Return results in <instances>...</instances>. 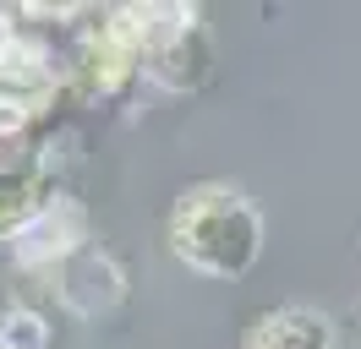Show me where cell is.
<instances>
[{
  "label": "cell",
  "instance_id": "2",
  "mask_svg": "<svg viewBox=\"0 0 361 349\" xmlns=\"http://www.w3.org/2000/svg\"><path fill=\"white\" fill-rule=\"evenodd\" d=\"M55 295H61V305L77 311V317H110L115 305L126 300V273H121V262H115L104 246L82 240V246L55 267Z\"/></svg>",
  "mask_w": 361,
  "mask_h": 349
},
{
  "label": "cell",
  "instance_id": "1",
  "mask_svg": "<svg viewBox=\"0 0 361 349\" xmlns=\"http://www.w3.org/2000/svg\"><path fill=\"white\" fill-rule=\"evenodd\" d=\"M170 251L203 279H247L263 251V213L247 191L225 180L192 186L170 208Z\"/></svg>",
  "mask_w": 361,
  "mask_h": 349
},
{
  "label": "cell",
  "instance_id": "4",
  "mask_svg": "<svg viewBox=\"0 0 361 349\" xmlns=\"http://www.w3.org/2000/svg\"><path fill=\"white\" fill-rule=\"evenodd\" d=\"M44 344H49L44 317H33V311H6V322H0V349H44Z\"/></svg>",
  "mask_w": 361,
  "mask_h": 349
},
{
  "label": "cell",
  "instance_id": "3",
  "mask_svg": "<svg viewBox=\"0 0 361 349\" xmlns=\"http://www.w3.org/2000/svg\"><path fill=\"white\" fill-rule=\"evenodd\" d=\"M241 349H334V322L312 305H279L247 327Z\"/></svg>",
  "mask_w": 361,
  "mask_h": 349
}]
</instances>
